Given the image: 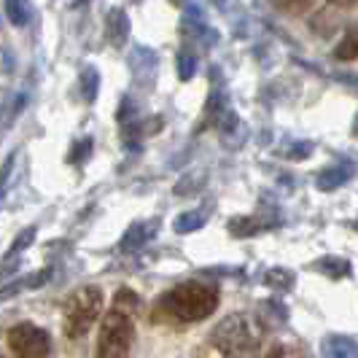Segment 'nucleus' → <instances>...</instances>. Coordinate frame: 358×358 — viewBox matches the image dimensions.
Returning <instances> with one entry per match:
<instances>
[{"instance_id": "f257e3e1", "label": "nucleus", "mask_w": 358, "mask_h": 358, "mask_svg": "<svg viewBox=\"0 0 358 358\" xmlns=\"http://www.w3.org/2000/svg\"><path fill=\"white\" fill-rule=\"evenodd\" d=\"M157 307L164 310L167 318H176L180 323H199L205 318H210L218 307V291L210 283L202 280H189L180 283L170 294L162 296V302Z\"/></svg>"}, {"instance_id": "f03ea898", "label": "nucleus", "mask_w": 358, "mask_h": 358, "mask_svg": "<svg viewBox=\"0 0 358 358\" xmlns=\"http://www.w3.org/2000/svg\"><path fill=\"white\" fill-rule=\"evenodd\" d=\"M210 342L224 356H251L262 345V326L253 315H227L210 331Z\"/></svg>"}, {"instance_id": "7ed1b4c3", "label": "nucleus", "mask_w": 358, "mask_h": 358, "mask_svg": "<svg viewBox=\"0 0 358 358\" xmlns=\"http://www.w3.org/2000/svg\"><path fill=\"white\" fill-rule=\"evenodd\" d=\"M106 307V296L97 286H84L76 288L71 296L65 299V321H62V329H65V337L68 340H81L87 331H90L94 321L100 318Z\"/></svg>"}, {"instance_id": "20e7f679", "label": "nucleus", "mask_w": 358, "mask_h": 358, "mask_svg": "<svg viewBox=\"0 0 358 358\" xmlns=\"http://www.w3.org/2000/svg\"><path fill=\"white\" fill-rule=\"evenodd\" d=\"M135 340V323L132 315L124 310L110 307L100 326V340H97V356L103 358H122L132 350Z\"/></svg>"}, {"instance_id": "39448f33", "label": "nucleus", "mask_w": 358, "mask_h": 358, "mask_svg": "<svg viewBox=\"0 0 358 358\" xmlns=\"http://www.w3.org/2000/svg\"><path fill=\"white\" fill-rule=\"evenodd\" d=\"M6 342H8V350L14 356H22V358L49 356V350H52L49 334L43 329L33 326V323H17V326H11L8 334H6Z\"/></svg>"}, {"instance_id": "423d86ee", "label": "nucleus", "mask_w": 358, "mask_h": 358, "mask_svg": "<svg viewBox=\"0 0 358 358\" xmlns=\"http://www.w3.org/2000/svg\"><path fill=\"white\" fill-rule=\"evenodd\" d=\"M350 178H353V167H348V164H334V167H326L321 176H318V189L334 192V189H340L342 183H348Z\"/></svg>"}, {"instance_id": "0eeeda50", "label": "nucleus", "mask_w": 358, "mask_h": 358, "mask_svg": "<svg viewBox=\"0 0 358 358\" xmlns=\"http://www.w3.org/2000/svg\"><path fill=\"white\" fill-rule=\"evenodd\" d=\"M323 353L326 356H334V358H350L358 356V342L353 337H326L323 340Z\"/></svg>"}, {"instance_id": "6e6552de", "label": "nucleus", "mask_w": 358, "mask_h": 358, "mask_svg": "<svg viewBox=\"0 0 358 358\" xmlns=\"http://www.w3.org/2000/svg\"><path fill=\"white\" fill-rule=\"evenodd\" d=\"M315 269H321L323 275H329V278H348L350 275V262L337 259V256H326L315 264Z\"/></svg>"}, {"instance_id": "1a4fd4ad", "label": "nucleus", "mask_w": 358, "mask_h": 358, "mask_svg": "<svg viewBox=\"0 0 358 358\" xmlns=\"http://www.w3.org/2000/svg\"><path fill=\"white\" fill-rule=\"evenodd\" d=\"M6 14H8V19L14 24L24 27L30 22V17H33V8H30L27 0H6Z\"/></svg>"}, {"instance_id": "9d476101", "label": "nucleus", "mask_w": 358, "mask_h": 358, "mask_svg": "<svg viewBox=\"0 0 358 358\" xmlns=\"http://www.w3.org/2000/svg\"><path fill=\"white\" fill-rule=\"evenodd\" d=\"M358 57V30H350L348 36L342 38V43L334 49V59L340 62H350Z\"/></svg>"}, {"instance_id": "9b49d317", "label": "nucleus", "mask_w": 358, "mask_h": 358, "mask_svg": "<svg viewBox=\"0 0 358 358\" xmlns=\"http://www.w3.org/2000/svg\"><path fill=\"white\" fill-rule=\"evenodd\" d=\"M138 305H141V299H138V294L129 291V288H122V291L116 294V299H113V307H116V310H124L129 315L138 310Z\"/></svg>"}, {"instance_id": "f8f14e48", "label": "nucleus", "mask_w": 358, "mask_h": 358, "mask_svg": "<svg viewBox=\"0 0 358 358\" xmlns=\"http://www.w3.org/2000/svg\"><path fill=\"white\" fill-rule=\"evenodd\" d=\"M205 218H208V213L205 210H199V213H186V215H180L178 221H176V229L178 232H194V229H199L202 224H205Z\"/></svg>"}, {"instance_id": "ddd939ff", "label": "nucleus", "mask_w": 358, "mask_h": 358, "mask_svg": "<svg viewBox=\"0 0 358 358\" xmlns=\"http://www.w3.org/2000/svg\"><path fill=\"white\" fill-rule=\"evenodd\" d=\"M272 286H280V288H291V283H294V275L291 272H286V269H272L267 278Z\"/></svg>"}, {"instance_id": "4468645a", "label": "nucleus", "mask_w": 358, "mask_h": 358, "mask_svg": "<svg viewBox=\"0 0 358 358\" xmlns=\"http://www.w3.org/2000/svg\"><path fill=\"white\" fill-rule=\"evenodd\" d=\"M280 8H286V11H299V8H305L307 0H275Z\"/></svg>"}, {"instance_id": "2eb2a0df", "label": "nucleus", "mask_w": 358, "mask_h": 358, "mask_svg": "<svg viewBox=\"0 0 358 358\" xmlns=\"http://www.w3.org/2000/svg\"><path fill=\"white\" fill-rule=\"evenodd\" d=\"M143 237H145V234H141V227H132L129 237H124V248H132V245H138Z\"/></svg>"}, {"instance_id": "dca6fc26", "label": "nucleus", "mask_w": 358, "mask_h": 358, "mask_svg": "<svg viewBox=\"0 0 358 358\" xmlns=\"http://www.w3.org/2000/svg\"><path fill=\"white\" fill-rule=\"evenodd\" d=\"M192 73H194V59L189 62V57L183 54V57H180V78H189Z\"/></svg>"}, {"instance_id": "f3484780", "label": "nucleus", "mask_w": 358, "mask_h": 358, "mask_svg": "<svg viewBox=\"0 0 358 358\" xmlns=\"http://www.w3.org/2000/svg\"><path fill=\"white\" fill-rule=\"evenodd\" d=\"M30 240H33V229H27V232L22 234V240H17V243H14V245H11V253L22 251V248H24V245H27V243H30Z\"/></svg>"}, {"instance_id": "a211bd4d", "label": "nucleus", "mask_w": 358, "mask_h": 358, "mask_svg": "<svg viewBox=\"0 0 358 358\" xmlns=\"http://www.w3.org/2000/svg\"><path fill=\"white\" fill-rule=\"evenodd\" d=\"M326 3H331V6H337V8H350V6H356L358 0H326Z\"/></svg>"}, {"instance_id": "6ab92c4d", "label": "nucleus", "mask_w": 358, "mask_h": 358, "mask_svg": "<svg viewBox=\"0 0 358 358\" xmlns=\"http://www.w3.org/2000/svg\"><path fill=\"white\" fill-rule=\"evenodd\" d=\"M353 229H356V232H358V218H356V221H353Z\"/></svg>"}]
</instances>
